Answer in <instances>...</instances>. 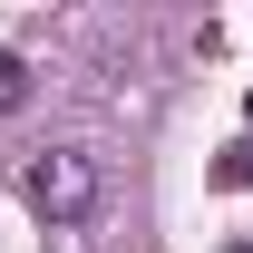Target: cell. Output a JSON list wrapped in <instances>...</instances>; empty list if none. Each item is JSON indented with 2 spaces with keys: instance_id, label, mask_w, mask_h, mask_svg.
<instances>
[{
  "instance_id": "obj_4",
  "label": "cell",
  "mask_w": 253,
  "mask_h": 253,
  "mask_svg": "<svg viewBox=\"0 0 253 253\" xmlns=\"http://www.w3.org/2000/svg\"><path fill=\"white\" fill-rule=\"evenodd\" d=\"M244 117H253V97H244Z\"/></svg>"
},
{
  "instance_id": "obj_3",
  "label": "cell",
  "mask_w": 253,
  "mask_h": 253,
  "mask_svg": "<svg viewBox=\"0 0 253 253\" xmlns=\"http://www.w3.org/2000/svg\"><path fill=\"white\" fill-rule=\"evenodd\" d=\"M214 185H253V136H244V146H224V166H214Z\"/></svg>"
},
{
  "instance_id": "obj_2",
  "label": "cell",
  "mask_w": 253,
  "mask_h": 253,
  "mask_svg": "<svg viewBox=\"0 0 253 253\" xmlns=\"http://www.w3.org/2000/svg\"><path fill=\"white\" fill-rule=\"evenodd\" d=\"M20 107H30V59L0 49V117H20Z\"/></svg>"
},
{
  "instance_id": "obj_1",
  "label": "cell",
  "mask_w": 253,
  "mask_h": 253,
  "mask_svg": "<svg viewBox=\"0 0 253 253\" xmlns=\"http://www.w3.org/2000/svg\"><path fill=\"white\" fill-rule=\"evenodd\" d=\"M20 195H30L49 224L97 214V156H88V146H49V156H30V166H20Z\"/></svg>"
}]
</instances>
